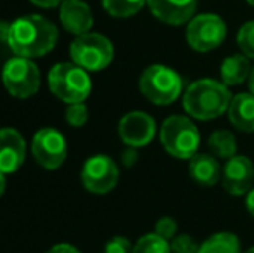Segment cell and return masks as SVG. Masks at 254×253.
<instances>
[{
    "label": "cell",
    "instance_id": "6da1fadb",
    "mask_svg": "<svg viewBox=\"0 0 254 253\" xmlns=\"http://www.w3.org/2000/svg\"><path fill=\"white\" fill-rule=\"evenodd\" d=\"M57 38L59 33L56 24L47 17L31 14L17 17L14 23H10L7 45L16 56L33 59L49 54L56 47Z\"/></svg>",
    "mask_w": 254,
    "mask_h": 253
},
{
    "label": "cell",
    "instance_id": "7a4b0ae2",
    "mask_svg": "<svg viewBox=\"0 0 254 253\" xmlns=\"http://www.w3.org/2000/svg\"><path fill=\"white\" fill-rule=\"evenodd\" d=\"M232 94L223 82L202 78L192 82L184 94V109L189 116L201 122H209L228 111Z\"/></svg>",
    "mask_w": 254,
    "mask_h": 253
},
{
    "label": "cell",
    "instance_id": "3957f363",
    "mask_svg": "<svg viewBox=\"0 0 254 253\" xmlns=\"http://www.w3.org/2000/svg\"><path fill=\"white\" fill-rule=\"evenodd\" d=\"M49 88L66 104L85 102L92 92L90 75L76 63H57L49 71Z\"/></svg>",
    "mask_w": 254,
    "mask_h": 253
},
{
    "label": "cell",
    "instance_id": "277c9868",
    "mask_svg": "<svg viewBox=\"0 0 254 253\" xmlns=\"http://www.w3.org/2000/svg\"><path fill=\"white\" fill-rule=\"evenodd\" d=\"M138 88L149 102L156 106H170L182 95V77L170 66L151 64L145 68L138 80Z\"/></svg>",
    "mask_w": 254,
    "mask_h": 253
},
{
    "label": "cell",
    "instance_id": "5b68a950",
    "mask_svg": "<svg viewBox=\"0 0 254 253\" xmlns=\"http://www.w3.org/2000/svg\"><path fill=\"white\" fill-rule=\"evenodd\" d=\"M159 139L166 153L173 158L190 160L197 155L201 146V134L189 116L173 115L164 120L159 130Z\"/></svg>",
    "mask_w": 254,
    "mask_h": 253
},
{
    "label": "cell",
    "instance_id": "8992f818",
    "mask_svg": "<svg viewBox=\"0 0 254 253\" xmlns=\"http://www.w3.org/2000/svg\"><path fill=\"white\" fill-rule=\"evenodd\" d=\"M69 54L73 63L87 71H101L113 61L114 47L107 37L88 31L74 38L69 47Z\"/></svg>",
    "mask_w": 254,
    "mask_h": 253
},
{
    "label": "cell",
    "instance_id": "52a82bcc",
    "mask_svg": "<svg viewBox=\"0 0 254 253\" xmlns=\"http://www.w3.org/2000/svg\"><path fill=\"white\" fill-rule=\"evenodd\" d=\"M2 82L12 97L28 99L40 88V70L31 59L16 56L3 64Z\"/></svg>",
    "mask_w": 254,
    "mask_h": 253
},
{
    "label": "cell",
    "instance_id": "ba28073f",
    "mask_svg": "<svg viewBox=\"0 0 254 253\" xmlns=\"http://www.w3.org/2000/svg\"><path fill=\"white\" fill-rule=\"evenodd\" d=\"M187 42L194 51L211 52L227 38V24L218 14H197L187 24Z\"/></svg>",
    "mask_w": 254,
    "mask_h": 253
},
{
    "label": "cell",
    "instance_id": "9c48e42d",
    "mask_svg": "<svg viewBox=\"0 0 254 253\" xmlns=\"http://www.w3.org/2000/svg\"><path fill=\"white\" fill-rule=\"evenodd\" d=\"M31 153L33 158L42 169L56 170L66 162L67 142L66 137L57 128L45 127L40 128L33 135L31 141Z\"/></svg>",
    "mask_w": 254,
    "mask_h": 253
},
{
    "label": "cell",
    "instance_id": "30bf717a",
    "mask_svg": "<svg viewBox=\"0 0 254 253\" xmlns=\"http://www.w3.org/2000/svg\"><path fill=\"white\" fill-rule=\"evenodd\" d=\"M120 170L113 158L107 155H94L81 169V182L85 189L94 194H107L116 187Z\"/></svg>",
    "mask_w": 254,
    "mask_h": 253
},
{
    "label": "cell",
    "instance_id": "8fae6325",
    "mask_svg": "<svg viewBox=\"0 0 254 253\" xmlns=\"http://www.w3.org/2000/svg\"><path fill=\"white\" fill-rule=\"evenodd\" d=\"M118 134L128 148H144L151 144L156 135V122L144 111L127 113L120 120Z\"/></svg>",
    "mask_w": 254,
    "mask_h": 253
},
{
    "label": "cell",
    "instance_id": "7c38bea8",
    "mask_svg": "<svg viewBox=\"0 0 254 253\" xmlns=\"http://www.w3.org/2000/svg\"><path fill=\"white\" fill-rule=\"evenodd\" d=\"M254 182V165L244 155H235L225 162L221 172L223 189L232 196L248 194Z\"/></svg>",
    "mask_w": 254,
    "mask_h": 253
},
{
    "label": "cell",
    "instance_id": "4fadbf2b",
    "mask_svg": "<svg viewBox=\"0 0 254 253\" xmlns=\"http://www.w3.org/2000/svg\"><path fill=\"white\" fill-rule=\"evenodd\" d=\"M199 0H147L152 16L170 26H182L195 16Z\"/></svg>",
    "mask_w": 254,
    "mask_h": 253
},
{
    "label": "cell",
    "instance_id": "5bb4252c",
    "mask_svg": "<svg viewBox=\"0 0 254 253\" xmlns=\"http://www.w3.org/2000/svg\"><path fill=\"white\" fill-rule=\"evenodd\" d=\"M26 158V142L16 128H0V172L14 173Z\"/></svg>",
    "mask_w": 254,
    "mask_h": 253
},
{
    "label": "cell",
    "instance_id": "9a60e30c",
    "mask_svg": "<svg viewBox=\"0 0 254 253\" xmlns=\"http://www.w3.org/2000/svg\"><path fill=\"white\" fill-rule=\"evenodd\" d=\"M59 19L64 30L76 37L88 33L94 26V14L88 3H85L83 0H63L59 9Z\"/></svg>",
    "mask_w": 254,
    "mask_h": 253
},
{
    "label": "cell",
    "instance_id": "2e32d148",
    "mask_svg": "<svg viewBox=\"0 0 254 253\" xmlns=\"http://www.w3.org/2000/svg\"><path fill=\"white\" fill-rule=\"evenodd\" d=\"M221 172L223 169L218 163L216 156L207 155V153H197L190 158L189 163V173L202 187H213L221 180Z\"/></svg>",
    "mask_w": 254,
    "mask_h": 253
},
{
    "label": "cell",
    "instance_id": "e0dca14e",
    "mask_svg": "<svg viewBox=\"0 0 254 253\" xmlns=\"http://www.w3.org/2000/svg\"><path fill=\"white\" fill-rule=\"evenodd\" d=\"M228 118L237 130L244 134L254 132V95L251 92H242L232 97Z\"/></svg>",
    "mask_w": 254,
    "mask_h": 253
},
{
    "label": "cell",
    "instance_id": "ac0fdd59",
    "mask_svg": "<svg viewBox=\"0 0 254 253\" xmlns=\"http://www.w3.org/2000/svg\"><path fill=\"white\" fill-rule=\"evenodd\" d=\"M251 61L246 54H234L228 56L223 59L220 66V75L221 82H223L227 87L232 85H241L246 80H249V75H251Z\"/></svg>",
    "mask_w": 254,
    "mask_h": 253
},
{
    "label": "cell",
    "instance_id": "d6986e66",
    "mask_svg": "<svg viewBox=\"0 0 254 253\" xmlns=\"http://www.w3.org/2000/svg\"><path fill=\"white\" fill-rule=\"evenodd\" d=\"M199 253H241V240L228 231L216 233L202 241Z\"/></svg>",
    "mask_w": 254,
    "mask_h": 253
},
{
    "label": "cell",
    "instance_id": "ffe728a7",
    "mask_svg": "<svg viewBox=\"0 0 254 253\" xmlns=\"http://www.w3.org/2000/svg\"><path fill=\"white\" fill-rule=\"evenodd\" d=\"M207 146H209L211 155H214L216 158L228 160L237 155V141L230 130L213 132L207 139Z\"/></svg>",
    "mask_w": 254,
    "mask_h": 253
},
{
    "label": "cell",
    "instance_id": "44dd1931",
    "mask_svg": "<svg viewBox=\"0 0 254 253\" xmlns=\"http://www.w3.org/2000/svg\"><path fill=\"white\" fill-rule=\"evenodd\" d=\"M147 0H102V7L113 17H130L140 12Z\"/></svg>",
    "mask_w": 254,
    "mask_h": 253
},
{
    "label": "cell",
    "instance_id": "7402d4cb",
    "mask_svg": "<svg viewBox=\"0 0 254 253\" xmlns=\"http://www.w3.org/2000/svg\"><path fill=\"white\" fill-rule=\"evenodd\" d=\"M133 253H171V245L159 234L149 233L135 243Z\"/></svg>",
    "mask_w": 254,
    "mask_h": 253
},
{
    "label": "cell",
    "instance_id": "603a6c76",
    "mask_svg": "<svg viewBox=\"0 0 254 253\" xmlns=\"http://www.w3.org/2000/svg\"><path fill=\"white\" fill-rule=\"evenodd\" d=\"M237 45L249 59H254V21L242 24L237 33Z\"/></svg>",
    "mask_w": 254,
    "mask_h": 253
},
{
    "label": "cell",
    "instance_id": "cb8c5ba5",
    "mask_svg": "<svg viewBox=\"0 0 254 253\" xmlns=\"http://www.w3.org/2000/svg\"><path fill=\"white\" fill-rule=\"evenodd\" d=\"M171 253H199L201 245L190 234H178L171 240Z\"/></svg>",
    "mask_w": 254,
    "mask_h": 253
},
{
    "label": "cell",
    "instance_id": "d4e9b609",
    "mask_svg": "<svg viewBox=\"0 0 254 253\" xmlns=\"http://www.w3.org/2000/svg\"><path fill=\"white\" fill-rule=\"evenodd\" d=\"M88 120V109L83 102H74L67 104L66 109V122L71 127H83Z\"/></svg>",
    "mask_w": 254,
    "mask_h": 253
},
{
    "label": "cell",
    "instance_id": "484cf974",
    "mask_svg": "<svg viewBox=\"0 0 254 253\" xmlns=\"http://www.w3.org/2000/svg\"><path fill=\"white\" fill-rule=\"evenodd\" d=\"M177 229H178L177 220L171 219V217H161L156 222V226H154V233L159 234L161 238H164L168 241L177 236Z\"/></svg>",
    "mask_w": 254,
    "mask_h": 253
},
{
    "label": "cell",
    "instance_id": "4316f807",
    "mask_svg": "<svg viewBox=\"0 0 254 253\" xmlns=\"http://www.w3.org/2000/svg\"><path fill=\"white\" fill-rule=\"evenodd\" d=\"M104 253H133L131 241L125 236H114L104 247Z\"/></svg>",
    "mask_w": 254,
    "mask_h": 253
},
{
    "label": "cell",
    "instance_id": "83f0119b",
    "mask_svg": "<svg viewBox=\"0 0 254 253\" xmlns=\"http://www.w3.org/2000/svg\"><path fill=\"white\" fill-rule=\"evenodd\" d=\"M47 253H81V252L69 243H59V245H54Z\"/></svg>",
    "mask_w": 254,
    "mask_h": 253
},
{
    "label": "cell",
    "instance_id": "f1b7e54d",
    "mask_svg": "<svg viewBox=\"0 0 254 253\" xmlns=\"http://www.w3.org/2000/svg\"><path fill=\"white\" fill-rule=\"evenodd\" d=\"M135 149H137V148H128L127 151L123 153V158H121V160H123V163L127 167H131L135 162H137L138 155H137V151H135Z\"/></svg>",
    "mask_w": 254,
    "mask_h": 253
},
{
    "label": "cell",
    "instance_id": "f546056e",
    "mask_svg": "<svg viewBox=\"0 0 254 253\" xmlns=\"http://www.w3.org/2000/svg\"><path fill=\"white\" fill-rule=\"evenodd\" d=\"M30 2L37 7H42V9H52L56 5H61L63 0H30Z\"/></svg>",
    "mask_w": 254,
    "mask_h": 253
},
{
    "label": "cell",
    "instance_id": "4dcf8cb0",
    "mask_svg": "<svg viewBox=\"0 0 254 253\" xmlns=\"http://www.w3.org/2000/svg\"><path fill=\"white\" fill-rule=\"evenodd\" d=\"M246 208H248L249 215L254 217V187H251L248 194H246Z\"/></svg>",
    "mask_w": 254,
    "mask_h": 253
},
{
    "label": "cell",
    "instance_id": "1f68e13d",
    "mask_svg": "<svg viewBox=\"0 0 254 253\" xmlns=\"http://www.w3.org/2000/svg\"><path fill=\"white\" fill-rule=\"evenodd\" d=\"M9 28H10V24L0 23V40L7 42V37H9Z\"/></svg>",
    "mask_w": 254,
    "mask_h": 253
},
{
    "label": "cell",
    "instance_id": "d6a6232c",
    "mask_svg": "<svg viewBox=\"0 0 254 253\" xmlns=\"http://www.w3.org/2000/svg\"><path fill=\"white\" fill-rule=\"evenodd\" d=\"M5 186H7V179H5V173L0 172V198H2V194L5 192Z\"/></svg>",
    "mask_w": 254,
    "mask_h": 253
},
{
    "label": "cell",
    "instance_id": "836d02e7",
    "mask_svg": "<svg viewBox=\"0 0 254 253\" xmlns=\"http://www.w3.org/2000/svg\"><path fill=\"white\" fill-rule=\"evenodd\" d=\"M249 92L254 95V66H253V70H251V75H249Z\"/></svg>",
    "mask_w": 254,
    "mask_h": 253
},
{
    "label": "cell",
    "instance_id": "e575fe53",
    "mask_svg": "<svg viewBox=\"0 0 254 253\" xmlns=\"http://www.w3.org/2000/svg\"><path fill=\"white\" fill-rule=\"evenodd\" d=\"M246 2H248V3H249V5H251V7H254V0H246Z\"/></svg>",
    "mask_w": 254,
    "mask_h": 253
},
{
    "label": "cell",
    "instance_id": "d590c367",
    "mask_svg": "<svg viewBox=\"0 0 254 253\" xmlns=\"http://www.w3.org/2000/svg\"><path fill=\"white\" fill-rule=\"evenodd\" d=\"M246 253H254V247H253V248H249V250L246 252Z\"/></svg>",
    "mask_w": 254,
    "mask_h": 253
}]
</instances>
